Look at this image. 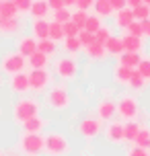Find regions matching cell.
<instances>
[{
  "instance_id": "cell-1",
  "label": "cell",
  "mask_w": 150,
  "mask_h": 156,
  "mask_svg": "<svg viewBox=\"0 0 150 156\" xmlns=\"http://www.w3.org/2000/svg\"><path fill=\"white\" fill-rule=\"evenodd\" d=\"M37 115H39V103L35 101V99H21L12 107V117L19 123H25L27 119L37 117Z\"/></svg>"
},
{
  "instance_id": "cell-2",
  "label": "cell",
  "mask_w": 150,
  "mask_h": 156,
  "mask_svg": "<svg viewBox=\"0 0 150 156\" xmlns=\"http://www.w3.org/2000/svg\"><path fill=\"white\" fill-rule=\"evenodd\" d=\"M43 140H45V148L43 150L52 156H64L70 152V142L66 140L62 133H49Z\"/></svg>"
},
{
  "instance_id": "cell-3",
  "label": "cell",
  "mask_w": 150,
  "mask_h": 156,
  "mask_svg": "<svg viewBox=\"0 0 150 156\" xmlns=\"http://www.w3.org/2000/svg\"><path fill=\"white\" fill-rule=\"evenodd\" d=\"M25 64H27V58H23L21 54H16V51H10L2 58V70L10 74V76H15V74H21L25 68Z\"/></svg>"
},
{
  "instance_id": "cell-4",
  "label": "cell",
  "mask_w": 150,
  "mask_h": 156,
  "mask_svg": "<svg viewBox=\"0 0 150 156\" xmlns=\"http://www.w3.org/2000/svg\"><path fill=\"white\" fill-rule=\"evenodd\" d=\"M43 148H45V140L39 133H25L21 140V150L29 156H37Z\"/></svg>"
},
{
  "instance_id": "cell-5",
  "label": "cell",
  "mask_w": 150,
  "mask_h": 156,
  "mask_svg": "<svg viewBox=\"0 0 150 156\" xmlns=\"http://www.w3.org/2000/svg\"><path fill=\"white\" fill-rule=\"evenodd\" d=\"M45 101H48V105L52 109H66L70 105V94H68V90L64 86H55V88L49 90Z\"/></svg>"
},
{
  "instance_id": "cell-6",
  "label": "cell",
  "mask_w": 150,
  "mask_h": 156,
  "mask_svg": "<svg viewBox=\"0 0 150 156\" xmlns=\"http://www.w3.org/2000/svg\"><path fill=\"white\" fill-rule=\"evenodd\" d=\"M138 101H136L134 97H123L121 101L117 103V115H121L123 119L127 121H134L136 115H138Z\"/></svg>"
},
{
  "instance_id": "cell-7",
  "label": "cell",
  "mask_w": 150,
  "mask_h": 156,
  "mask_svg": "<svg viewBox=\"0 0 150 156\" xmlns=\"http://www.w3.org/2000/svg\"><path fill=\"white\" fill-rule=\"evenodd\" d=\"M76 72H78V66H76V62L70 60V58H62V60L55 62V74L62 78V80H70V78H74Z\"/></svg>"
},
{
  "instance_id": "cell-8",
  "label": "cell",
  "mask_w": 150,
  "mask_h": 156,
  "mask_svg": "<svg viewBox=\"0 0 150 156\" xmlns=\"http://www.w3.org/2000/svg\"><path fill=\"white\" fill-rule=\"evenodd\" d=\"M78 132L82 138H95V136H99V132H101V119H93V117L82 119L78 125Z\"/></svg>"
},
{
  "instance_id": "cell-9",
  "label": "cell",
  "mask_w": 150,
  "mask_h": 156,
  "mask_svg": "<svg viewBox=\"0 0 150 156\" xmlns=\"http://www.w3.org/2000/svg\"><path fill=\"white\" fill-rule=\"evenodd\" d=\"M49 82V74L48 70H31L29 74V86L33 90H43Z\"/></svg>"
},
{
  "instance_id": "cell-10",
  "label": "cell",
  "mask_w": 150,
  "mask_h": 156,
  "mask_svg": "<svg viewBox=\"0 0 150 156\" xmlns=\"http://www.w3.org/2000/svg\"><path fill=\"white\" fill-rule=\"evenodd\" d=\"M21 31V21L19 16H12V19H6V16H0V35H16Z\"/></svg>"
},
{
  "instance_id": "cell-11",
  "label": "cell",
  "mask_w": 150,
  "mask_h": 156,
  "mask_svg": "<svg viewBox=\"0 0 150 156\" xmlns=\"http://www.w3.org/2000/svg\"><path fill=\"white\" fill-rule=\"evenodd\" d=\"M10 88H12V93H27L31 86H29V74H15V76L10 78Z\"/></svg>"
},
{
  "instance_id": "cell-12",
  "label": "cell",
  "mask_w": 150,
  "mask_h": 156,
  "mask_svg": "<svg viewBox=\"0 0 150 156\" xmlns=\"http://www.w3.org/2000/svg\"><path fill=\"white\" fill-rule=\"evenodd\" d=\"M33 37H37L41 41V39H49V21H45V19H37V21H33Z\"/></svg>"
},
{
  "instance_id": "cell-13",
  "label": "cell",
  "mask_w": 150,
  "mask_h": 156,
  "mask_svg": "<svg viewBox=\"0 0 150 156\" xmlns=\"http://www.w3.org/2000/svg\"><path fill=\"white\" fill-rule=\"evenodd\" d=\"M97 113H99V119H103V121H109L111 117L117 113V105L113 101H103L99 103V109H97Z\"/></svg>"
},
{
  "instance_id": "cell-14",
  "label": "cell",
  "mask_w": 150,
  "mask_h": 156,
  "mask_svg": "<svg viewBox=\"0 0 150 156\" xmlns=\"http://www.w3.org/2000/svg\"><path fill=\"white\" fill-rule=\"evenodd\" d=\"M134 12H132V8H123V10H117V15H115V25H117L119 29H127L130 25L134 23Z\"/></svg>"
},
{
  "instance_id": "cell-15",
  "label": "cell",
  "mask_w": 150,
  "mask_h": 156,
  "mask_svg": "<svg viewBox=\"0 0 150 156\" xmlns=\"http://www.w3.org/2000/svg\"><path fill=\"white\" fill-rule=\"evenodd\" d=\"M37 51V41L33 37H23L21 39V43H19V54L23 55V58H29Z\"/></svg>"
},
{
  "instance_id": "cell-16",
  "label": "cell",
  "mask_w": 150,
  "mask_h": 156,
  "mask_svg": "<svg viewBox=\"0 0 150 156\" xmlns=\"http://www.w3.org/2000/svg\"><path fill=\"white\" fill-rule=\"evenodd\" d=\"M105 51H107V54H113V55H121L126 51V49H123V39L111 35V37L107 39V43H105Z\"/></svg>"
},
{
  "instance_id": "cell-17",
  "label": "cell",
  "mask_w": 150,
  "mask_h": 156,
  "mask_svg": "<svg viewBox=\"0 0 150 156\" xmlns=\"http://www.w3.org/2000/svg\"><path fill=\"white\" fill-rule=\"evenodd\" d=\"M31 16L37 21V19H45V15L49 12V6H48V2L45 0H33V4H31Z\"/></svg>"
},
{
  "instance_id": "cell-18",
  "label": "cell",
  "mask_w": 150,
  "mask_h": 156,
  "mask_svg": "<svg viewBox=\"0 0 150 156\" xmlns=\"http://www.w3.org/2000/svg\"><path fill=\"white\" fill-rule=\"evenodd\" d=\"M140 54H132V51H123V54L119 55V66H126V68H138V64H140Z\"/></svg>"
},
{
  "instance_id": "cell-19",
  "label": "cell",
  "mask_w": 150,
  "mask_h": 156,
  "mask_svg": "<svg viewBox=\"0 0 150 156\" xmlns=\"http://www.w3.org/2000/svg\"><path fill=\"white\" fill-rule=\"evenodd\" d=\"M27 60H29V66H31L33 70H45V66H48V55L41 54V51H35Z\"/></svg>"
},
{
  "instance_id": "cell-20",
  "label": "cell",
  "mask_w": 150,
  "mask_h": 156,
  "mask_svg": "<svg viewBox=\"0 0 150 156\" xmlns=\"http://www.w3.org/2000/svg\"><path fill=\"white\" fill-rule=\"evenodd\" d=\"M123 39V49L126 51H132V54H138L142 49V39L140 37H134V35H126Z\"/></svg>"
},
{
  "instance_id": "cell-21",
  "label": "cell",
  "mask_w": 150,
  "mask_h": 156,
  "mask_svg": "<svg viewBox=\"0 0 150 156\" xmlns=\"http://www.w3.org/2000/svg\"><path fill=\"white\" fill-rule=\"evenodd\" d=\"M107 140L109 142H121L123 140V125L121 123H109L107 125Z\"/></svg>"
},
{
  "instance_id": "cell-22",
  "label": "cell",
  "mask_w": 150,
  "mask_h": 156,
  "mask_svg": "<svg viewBox=\"0 0 150 156\" xmlns=\"http://www.w3.org/2000/svg\"><path fill=\"white\" fill-rule=\"evenodd\" d=\"M140 125L136 123V121H127L126 125H123V140L127 142H134L136 138H138V133H140Z\"/></svg>"
},
{
  "instance_id": "cell-23",
  "label": "cell",
  "mask_w": 150,
  "mask_h": 156,
  "mask_svg": "<svg viewBox=\"0 0 150 156\" xmlns=\"http://www.w3.org/2000/svg\"><path fill=\"white\" fill-rule=\"evenodd\" d=\"M41 127H43V121H41V117H31V119H27L23 123V129L25 133H39L41 132Z\"/></svg>"
},
{
  "instance_id": "cell-24",
  "label": "cell",
  "mask_w": 150,
  "mask_h": 156,
  "mask_svg": "<svg viewBox=\"0 0 150 156\" xmlns=\"http://www.w3.org/2000/svg\"><path fill=\"white\" fill-rule=\"evenodd\" d=\"M84 49H87V54L91 55L93 60H101V58H105V54H107V51H105V45L99 43V41H93V43L88 47H84Z\"/></svg>"
},
{
  "instance_id": "cell-25",
  "label": "cell",
  "mask_w": 150,
  "mask_h": 156,
  "mask_svg": "<svg viewBox=\"0 0 150 156\" xmlns=\"http://www.w3.org/2000/svg\"><path fill=\"white\" fill-rule=\"evenodd\" d=\"M55 41H52V39H41V41H37V51H41V54H45L48 58H52V55L55 54Z\"/></svg>"
},
{
  "instance_id": "cell-26",
  "label": "cell",
  "mask_w": 150,
  "mask_h": 156,
  "mask_svg": "<svg viewBox=\"0 0 150 156\" xmlns=\"http://www.w3.org/2000/svg\"><path fill=\"white\" fill-rule=\"evenodd\" d=\"M95 10H97V16H101V19H105V16H111V12H113V8H111L109 0H95Z\"/></svg>"
},
{
  "instance_id": "cell-27",
  "label": "cell",
  "mask_w": 150,
  "mask_h": 156,
  "mask_svg": "<svg viewBox=\"0 0 150 156\" xmlns=\"http://www.w3.org/2000/svg\"><path fill=\"white\" fill-rule=\"evenodd\" d=\"M132 74H134L132 68H126V66H117V68H115V80H117L119 84H127L130 78H132Z\"/></svg>"
},
{
  "instance_id": "cell-28",
  "label": "cell",
  "mask_w": 150,
  "mask_h": 156,
  "mask_svg": "<svg viewBox=\"0 0 150 156\" xmlns=\"http://www.w3.org/2000/svg\"><path fill=\"white\" fill-rule=\"evenodd\" d=\"M0 16H6V19L19 16V10H16V6H15V2H12V0H4V2H2V10H0Z\"/></svg>"
},
{
  "instance_id": "cell-29",
  "label": "cell",
  "mask_w": 150,
  "mask_h": 156,
  "mask_svg": "<svg viewBox=\"0 0 150 156\" xmlns=\"http://www.w3.org/2000/svg\"><path fill=\"white\" fill-rule=\"evenodd\" d=\"M103 25H101V16H97V15H88V19H87V25H84V31H88V33H93L95 35L99 29H101Z\"/></svg>"
},
{
  "instance_id": "cell-30",
  "label": "cell",
  "mask_w": 150,
  "mask_h": 156,
  "mask_svg": "<svg viewBox=\"0 0 150 156\" xmlns=\"http://www.w3.org/2000/svg\"><path fill=\"white\" fill-rule=\"evenodd\" d=\"M136 146L138 148H150V129H146V127H142L140 129V133H138V138H136Z\"/></svg>"
},
{
  "instance_id": "cell-31",
  "label": "cell",
  "mask_w": 150,
  "mask_h": 156,
  "mask_svg": "<svg viewBox=\"0 0 150 156\" xmlns=\"http://www.w3.org/2000/svg\"><path fill=\"white\" fill-rule=\"evenodd\" d=\"M49 39L52 41H58V39H64V25L52 21L49 23Z\"/></svg>"
},
{
  "instance_id": "cell-32",
  "label": "cell",
  "mask_w": 150,
  "mask_h": 156,
  "mask_svg": "<svg viewBox=\"0 0 150 156\" xmlns=\"http://www.w3.org/2000/svg\"><path fill=\"white\" fill-rule=\"evenodd\" d=\"M132 12H134L136 21H146V19H150V6H146V4H140V6L132 8Z\"/></svg>"
},
{
  "instance_id": "cell-33",
  "label": "cell",
  "mask_w": 150,
  "mask_h": 156,
  "mask_svg": "<svg viewBox=\"0 0 150 156\" xmlns=\"http://www.w3.org/2000/svg\"><path fill=\"white\" fill-rule=\"evenodd\" d=\"M70 19H72V12H70V10H68L66 6L60 8V10H54V21H55V23L64 25V23H68Z\"/></svg>"
},
{
  "instance_id": "cell-34",
  "label": "cell",
  "mask_w": 150,
  "mask_h": 156,
  "mask_svg": "<svg viewBox=\"0 0 150 156\" xmlns=\"http://www.w3.org/2000/svg\"><path fill=\"white\" fill-rule=\"evenodd\" d=\"M87 19H88V15H87V10H76V12H72V23L74 25H78L80 29H84V25H87Z\"/></svg>"
},
{
  "instance_id": "cell-35",
  "label": "cell",
  "mask_w": 150,
  "mask_h": 156,
  "mask_svg": "<svg viewBox=\"0 0 150 156\" xmlns=\"http://www.w3.org/2000/svg\"><path fill=\"white\" fill-rule=\"evenodd\" d=\"M82 31L78 25H74L72 21H68V23H64V39L66 37H78V33Z\"/></svg>"
},
{
  "instance_id": "cell-36",
  "label": "cell",
  "mask_w": 150,
  "mask_h": 156,
  "mask_svg": "<svg viewBox=\"0 0 150 156\" xmlns=\"http://www.w3.org/2000/svg\"><path fill=\"white\" fill-rule=\"evenodd\" d=\"M136 72H138V74H140V76L148 82V80H150V60H148V58H146V60H140L138 70H136Z\"/></svg>"
},
{
  "instance_id": "cell-37",
  "label": "cell",
  "mask_w": 150,
  "mask_h": 156,
  "mask_svg": "<svg viewBox=\"0 0 150 156\" xmlns=\"http://www.w3.org/2000/svg\"><path fill=\"white\" fill-rule=\"evenodd\" d=\"M80 41L78 37H66V51L68 54H76V51H80Z\"/></svg>"
},
{
  "instance_id": "cell-38",
  "label": "cell",
  "mask_w": 150,
  "mask_h": 156,
  "mask_svg": "<svg viewBox=\"0 0 150 156\" xmlns=\"http://www.w3.org/2000/svg\"><path fill=\"white\" fill-rule=\"evenodd\" d=\"M127 84L132 86V88H136V90H140V88H144V84H146V80H144L138 72L134 70V74H132V78H130V82Z\"/></svg>"
},
{
  "instance_id": "cell-39",
  "label": "cell",
  "mask_w": 150,
  "mask_h": 156,
  "mask_svg": "<svg viewBox=\"0 0 150 156\" xmlns=\"http://www.w3.org/2000/svg\"><path fill=\"white\" fill-rule=\"evenodd\" d=\"M78 41H80V45H82V47H88L91 43H93V41H95V35L82 29V31L78 33Z\"/></svg>"
},
{
  "instance_id": "cell-40",
  "label": "cell",
  "mask_w": 150,
  "mask_h": 156,
  "mask_svg": "<svg viewBox=\"0 0 150 156\" xmlns=\"http://www.w3.org/2000/svg\"><path fill=\"white\" fill-rule=\"evenodd\" d=\"M109 37H111V31L107 29V27H101V29L95 33V41H99V43H103V45L107 43V39H109Z\"/></svg>"
},
{
  "instance_id": "cell-41",
  "label": "cell",
  "mask_w": 150,
  "mask_h": 156,
  "mask_svg": "<svg viewBox=\"0 0 150 156\" xmlns=\"http://www.w3.org/2000/svg\"><path fill=\"white\" fill-rule=\"evenodd\" d=\"M12 2H15L19 12H29L31 10V4H33V0H12Z\"/></svg>"
},
{
  "instance_id": "cell-42",
  "label": "cell",
  "mask_w": 150,
  "mask_h": 156,
  "mask_svg": "<svg viewBox=\"0 0 150 156\" xmlns=\"http://www.w3.org/2000/svg\"><path fill=\"white\" fill-rule=\"evenodd\" d=\"M127 35H134V37H142V27H140V21H134V23L127 27Z\"/></svg>"
},
{
  "instance_id": "cell-43",
  "label": "cell",
  "mask_w": 150,
  "mask_h": 156,
  "mask_svg": "<svg viewBox=\"0 0 150 156\" xmlns=\"http://www.w3.org/2000/svg\"><path fill=\"white\" fill-rule=\"evenodd\" d=\"M109 4L113 10H123V8H127V2L126 0H109Z\"/></svg>"
},
{
  "instance_id": "cell-44",
  "label": "cell",
  "mask_w": 150,
  "mask_h": 156,
  "mask_svg": "<svg viewBox=\"0 0 150 156\" xmlns=\"http://www.w3.org/2000/svg\"><path fill=\"white\" fill-rule=\"evenodd\" d=\"M48 2V6L52 8V10H60V8H64L66 4H64V0H45Z\"/></svg>"
},
{
  "instance_id": "cell-45",
  "label": "cell",
  "mask_w": 150,
  "mask_h": 156,
  "mask_svg": "<svg viewBox=\"0 0 150 156\" xmlns=\"http://www.w3.org/2000/svg\"><path fill=\"white\" fill-rule=\"evenodd\" d=\"M95 4V0H76V6H78V10H87V8H91Z\"/></svg>"
},
{
  "instance_id": "cell-46",
  "label": "cell",
  "mask_w": 150,
  "mask_h": 156,
  "mask_svg": "<svg viewBox=\"0 0 150 156\" xmlns=\"http://www.w3.org/2000/svg\"><path fill=\"white\" fill-rule=\"evenodd\" d=\"M140 27H142V35L150 37V19H146V21H140Z\"/></svg>"
},
{
  "instance_id": "cell-47",
  "label": "cell",
  "mask_w": 150,
  "mask_h": 156,
  "mask_svg": "<svg viewBox=\"0 0 150 156\" xmlns=\"http://www.w3.org/2000/svg\"><path fill=\"white\" fill-rule=\"evenodd\" d=\"M127 156H148V152H146L144 148H138V146H136V148L130 150V154H127Z\"/></svg>"
},
{
  "instance_id": "cell-48",
  "label": "cell",
  "mask_w": 150,
  "mask_h": 156,
  "mask_svg": "<svg viewBox=\"0 0 150 156\" xmlns=\"http://www.w3.org/2000/svg\"><path fill=\"white\" fill-rule=\"evenodd\" d=\"M127 2V8H136V6H140V4H144L142 0H126Z\"/></svg>"
},
{
  "instance_id": "cell-49",
  "label": "cell",
  "mask_w": 150,
  "mask_h": 156,
  "mask_svg": "<svg viewBox=\"0 0 150 156\" xmlns=\"http://www.w3.org/2000/svg\"><path fill=\"white\" fill-rule=\"evenodd\" d=\"M64 4H66V8L72 6V4H76V0H64Z\"/></svg>"
},
{
  "instance_id": "cell-50",
  "label": "cell",
  "mask_w": 150,
  "mask_h": 156,
  "mask_svg": "<svg viewBox=\"0 0 150 156\" xmlns=\"http://www.w3.org/2000/svg\"><path fill=\"white\" fill-rule=\"evenodd\" d=\"M144 4H146V6H150V0H142Z\"/></svg>"
},
{
  "instance_id": "cell-51",
  "label": "cell",
  "mask_w": 150,
  "mask_h": 156,
  "mask_svg": "<svg viewBox=\"0 0 150 156\" xmlns=\"http://www.w3.org/2000/svg\"><path fill=\"white\" fill-rule=\"evenodd\" d=\"M2 2H4V0H0V10H2Z\"/></svg>"
},
{
  "instance_id": "cell-52",
  "label": "cell",
  "mask_w": 150,
  "mask_h": 156,
  "mask_svg": "<svg viewBox=\"0 0 150 156\" xmlns=\"http://www.w3.org/2000/svg\"><path fill=\"white\" fill-rule=\"evenodd\" d=\"M0 156H4V154H2V152H0Z\"/></svg>"
}]
</instances>
